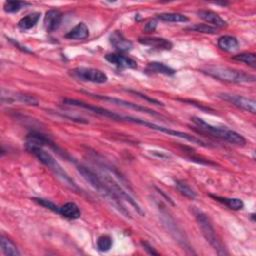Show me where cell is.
Wrapping results in <instances>:
<instances>
[{
    "label": "cell",
    "mask_w": 256,
    "mask_h": 256,
    "mask_svg": "<svg viewBox=\"0 0 256 256\" xmlns=\"http://www.w3.org/2000/svg\"><path fill=\"white\" fill-rule=\"evenodd\" d=\"M105 59L109 63L117 66L118 68L134 69L137 67L136 61H134L132 58L125 56L121 53H108L106 54Z\"/></svg>",
    "instance_id": "11"
},
{
    "label": "cell",
    "mask_w": 256,
    "mask_h": 256,
    "mask_svg": "<svg viewBox=\"0 0 256 256\" xmlns=\"http://www.w3.org/2000/svg\"><path fill=\"white\" fill-rule=\"evenodd\" d=\"M197 15L203 19V20L207 23L212 25V27H217V28H223L227 26V22L224 19L216 12H213L211 10H199L197 12Z\"/></svg>",
    "instance_id": "14"
},
{
    "label": "cell",
    "mask_w": 256,
    "mask_h": 256,
    "mask_svg": "<svg viewBox=\"0 0 256 256\" xmlns=\"http://www.w3.org/2000/svg\"><path fill=\"white\" fill-rule=\"evenodd\" d=\"M28 5H30V3L21 2V1H7L4 4V10L8 13H14V12L21 10L22 8Z\"/></svg>",
    "instance_id": "28"
},
{
    "label": "cell",
    "mask_w": 256,
    "mask_h": 256,
    "mask_svg": "<svg viewBox=\"0 0 256 256\" xmlns=\"http://www.w3.org/2000/svg\"><path fill=\"white\" fill-rule=\"evenodd\" d=\"M87 94L97 98V99H100V100H103V101H108V102H111L113 104H116V105H119V106H122V107H125V108H128V109H133V110H136V111H141V112H144V113H147V114H150L152 116H157V117H162L161 115H159L157 112L147 108V107H144V106H140V105H137V104H133L131 102H128V101H125V100H122V99H118V98H113V97H109V96H104V95H98V94H91V93H88L86 92Z\"/></svg>",
    "instance_id": "10"
},
{
    "label": "cell",
    "mask_w": 256,
    "mask_h": 256,
    "mask_svg": "<svg viewBox=\"0 0 256 256\" xmlns=\"http://www.w3.org/2000/svg\"><path fill=\"white\" fill-rule=\"evenodd\" d=\"M156 21L155 20H151V21H149L146 25H145V30L146 31H148V32H152V31H154L155 30V28H156Z\"/></svg>",
    "instance_id": "33"
},
{
    "label": "cell",
    "mask_w": 256,
    "mask_h": 256,
    "mask_svg": "<svg viewBox=\"0 0 256 256\" xmlns=\"http://www.w3.org/2000/svg\"><path fill=\"white\" fill-rule=\"evenodd\" d=\"M203 72L215 78V79L229 83H252L255 81L254 75L229 67L209 66L203 69Z\"/></svg>",
    "instance_id": "4"
},
{
    "label": "cell",
    "mask_w": 256,
    "mask_h": 256,
    "mask_svg": "<svg viewBox=\"0 0 256 256\" xmlns=\"http://www.w3.org/2000/svg\"><path fill=\"white\" fill-rule=\"evenodd\" d=\"M112 247V238L109 235H102L97 240V248L99 251L106 252Z\"/></svg>",
    "instance_id": "27"
},
{
    "label": "cell",
    "mask_w": 256,
    "mask_h": 256,
    "mask_svg": "<svg viewBox=\"0 0 256 256\" xmlns=\"http://www.w3.org/2000/svg\"><path fill=\"white\" fill-rule=\"evenodd\" d=\"M210 197L215 199L224 205H226L228 208L232 210H241L244 207V203L239 198H227V197H221V196H216V195H210Z\"/></svg>",
    "instance_id": "21"
},
{
    "label": "cell",
    "mask_w": 256,
    "mask_h": 256,
    "mask_svg": "<svg viewBox=\"0 0 256 256\" xmlns=\"http://www.w3.org/2000/svg\"><path fill=\"white\" fill-rule=\"evenodd\" d=\"M72 74L82 81L92 82L97 84H103L106 83L108 80L107 75L99 70L95 68H87V67H78L72 70Z\"/></svg>",
    "instance_id": "7"
},
{
    "label": "cell",
    "mask_w": 256,
    "mask_h": 256,
    "mask_svg": "<svg viewBox=\"0 0 256 256\" xmlns=\"http://www.w3.org/2000/svg\"><path fill=\"white\" fill-rule=\"evenodd\" d=\"M109 40L111 45L119 52H127L132 49V42L124 37V35L120 31H114L110 37Z\"/></svg>",
    "instance_id": "13"
},
{
    "label": "cell",
    "mask_w": 256,
    "mask_h": 256,
    "mask_svg": "<svg viewBox=\"0 0 256 256\" xmlns=\"http://www.w3.org/2000/svg\"><path fill=\"white\" fill-rule=\"evenodd\" d=\"M191 120L193 121V123L197 126V128H199L200 131L207 133L209 135H212L216 138H219L222 139L224 141H227L231 144L234 145H238V146H243L246 144V139L244 137L237 133L234 130L228 129L226 127H219V126H215V125H211L209 123H207L206 121H204L203 119L199 117H192Z\"/></svg>",
    "instance_id": "3"
},
{
    "label": "cell",
    "mask_w": 256,
    "mask_h": 256,
    "mask_svg": "<svg viewBox=\"0 0 256 256\" xmlns=\"http://www.w3.org/2000/svg\"><path fill=\"white\" fill-rule=\"evenodd\" d=\"M36 203H38L39 205H41V206H43V207H45V208H47V209H49V210H51V211H53V212H56V213H58V211H59V206H57L56 204H54L52 201H50V200H47V199H43V198H34L33 199Z\"/></svg>",
    "instance_id": "30"
},
{
    "label": "cell",
    "mask_w": 256,
    "mask_h": 256,
    "mask_svg": "<svg viewBox=\"0 0 256 256\" xmlns=\"http://www.w3.org/2000/svg\"><path fill=\"white\" fill-rule=\"evenodd\" d=\"M26 148H27V150L29 152H31L33 155H35L37 157V159L39 161H40L41 163H43L45 166H47L58 177V178H60V180L64 184L69 186L71 189L78 190L77 185L70 178L69 175L65 172V170L62 169V167L59 165V163L55 160L54 157L49 152L44 150L42 146L35 145V144H27L26 143Z\"/></svg>",
    "instance_id": "2"
},
{
    "label": "cell",
    "mask_w": 256,
    "mask_h": 256,
    "mask_svg": "<svg viewBox=\"0 0 256 256\" xmlns=\"http://www.w3.org/2000/svg\"><path fill=\"white\" fill-rule=\"evenodd\" d=\"M142 245L144 246V249H145L146 251H148L149 254H152V255H158V254H159L158 252L155 251L154 248H153L152 246H150L148 243H146V242H142Z\"/></svg>",
    "instance_id": "32"
},
{
    "label": "cell",
    "mask_w": 256,
    "mask_h": 256,
    "mask_svg": "<svg viewBox=\"0 0 256 256\" xmlns=\"http://www.w3.org/2000/svg\"><path fill=\"white\" fill-rule=\"evenodd\" d=\"M120 121H126V122H131V123H135V124H140V125H143V126L148 127V128L153 129V130L160 131V132L169 134V135H171V136L179 137V138L185 139V140H187V141H189V142H192V143H194V144H198V145H201V146H206V145H205V142L202 141L201 139L197 138V137L192 136V135H190V134H188V133H185V132L177 131V130H173V129H171V128H166V127H162V126H159V125H156V124H154V123H151V122H148V121L139 119V118H135V117H131V116H123V115H121Z\"/></svg>",
    "instance_id": "6"
},
{
    "label": "cell",
    "mask_w": 256,
    "mask_h": 256,
    "mask_svg": "<svg viewBox=\"0 0 256 256\" xmlns=\"http://www.w3.org/2000/svg\"><path fill=\"white\" fill-rule=\"evenodd\" d=\"M232 59L236 61H239L242 63H245L246 65L255 68L256 67V56L253 53H249V52H243L240 54H237L232 57Z\"/></svg>",
    "instance_id": "25"
},
{
    "label": "cell",
    "mask_w": 256,
    "mask_h": 256,
    "mask_svg": "<svg viewBox=\"0 0 256 256\" xmlns=\"http://www.w3.org/2000/svg\"><path fill=\"white\" fill-rule=\"evenodd\" d=\"M40 16L41 14L39 12H32L30 14H27L18 21V27L22 30H29L37 24Z\"/></svg>",
    "instance_id": "20"
},
{
    "label": "cell",
    "mask_w": 256,
    "mask_h": 256,
    "mask_svg": "<svg viewBox=\"0 0 256 256\" xmlns=\"http://www.w3.org/2000/svg\"><path fill=\"white\" fill-rule=\"evenodd\" d=\"M139 42L143 45H146L150 48L156 50H170L172 48V43L164 38L158 37H144L140 38Z\"/></svg>",
    "instance_id": "15"
},
{
    "label": "cell",
    "mask_w": 256,
    "mask_h": 256,
    "mask_svg": "<svg viewBox=\"0 0 256 256\" xmlns=\"http://www.w3.org/2000/svg\"><path fill=\"white\" fill-rule=\"evenodd\" d=\"M162 217H163V222H164L165 227L167 228L169 233L173 236V238L183 247V249L190 250L191 253H193L190 243L185 237L184 232L181 230V228L178 225L175 223L174 219L171 217V216L167 214V212L164 211V213H162Z\"/></svg>",
    "instance_id": "8"
},
{
    "label": "cell",
    "mask_w": 256,
    "mask_h": 256,
    "mask_svg": "<svg viewBox=\"0 0 256 256\" xmlns=\"http://www.w3.org/2000/svg\"><path fill=\"white\" fill-rule=\"evenodd\" d=\"M175 186L185 197L189 199H194L196 197V192L186 182L182 180H175Z\"/></svg>",
    "instance_id": "26"
},
{
    "label": "cell",
    "mask_w": 256,
    "mask_h": 256,
    "mask_svg": "<svg viewBox=\"0 0 256 256\" xmlns=\"http://www.w3.org/2000/svg\"><path fill=\"white\" fill-rule=\"evenodd\" d=\"M2 97H7V102H20L26 105H34L36 106L38 104V101L35 99L34 97L25 95V94H20V93H11L8 91V96L2 95Z\"/></svg>",
    "instance_id": "19"
},
{
    "label": "cell",
    "mask_w": 256,
    "mask_h": 256,
    "mask_svg": "<svg viewBox=\"0 0 256 256\" xmlns=\"http://www.w3.org/2000/svg\"><path fill=\"white\" fill-rule=\"evenodd\" d=\"M58 214H60L63 217L67 219H78L80 218L81 211L80 208L78 207L74 202H67L62 206H59Z\"/></svg>",
    "instance_id": "16"
},
{
    "label": "cell",
    "mask_w": 256,
    "mask_h": 256,
    "mask_svg": "<svg viewBox=\"0 0 256 256\" xmlns=\"http://www.w3.org/2000/svg\"><path fill=\"white\" fill-rule=\"evenodd\" d=\"M187 30L199 32V33H208V34H215L216 32H217V29H216L215 27H212L207 24H195V25L188 27Z\"/></svg>",
    "instance_id": "29"
},
{
    "label": "cell",
    "mask_w": 256,
    "mask_h": 256,
    "mask_svg": "<svg viewBox=\"0 0 256 256\" xmlns=\"http://www.w3.org/2000/svg\"><path fill=\"white\" fill-rule=\"evenodd\" d=\"M194 215H195V219L197 221V224L206 241L211 245V247L216 252H217L218 255H227L228 252L222 241L219 239L218 235L216 234V231L212 223L210 222L209 218L207 217V215L199 210H196L194 212Z\"/></svg>",
    "instance_id": "5"
},
{
    "label": "cell",
    "mask_w": 256,
    "mask_h": 256,
    "mask_svg": "<svg viewBox=\"0 0 256 256\" xmlns=\"http://www.w3.org/2000/svg\"><path fill=\"white\" fill-rule=\"evenodd\" d=\"M63 15L59 10L51 9L46 12L44 16V26L47 32H53L60 27Z\"/></svg>",
    "instance_id": "12"
},
{
    "label": "cell",
    "mask_w": 256,
    "mask_h": 256,
    "mask_svg": "<svg viewBox=\"0 0 256 256\" xmlns=\"http://www.w3.org/2000/svg\"><path fill=\"white\" fill-rule=\"evenodd\" d=\"M157 18L160 19L162 21L165 22H175V23H180V22H188L189 18L186 15H183L181 13H161L157 15Z\"/></svg>",
    "instance_id": "24"
},
{
    "label": "cell",
    "mask_w": 256,
    "mask_h": 256,
    "mask_svg": "<svg viewBox=\"0 0 256 256\" xmlns=\"http://www.w3.org/2000/svg\"><path fill=\"white\" fill-rule=\"evenodd\" d=\"M89 36V29L83 22L78 23L69 32L65 34V37L70 40H83Z\"/></svg>",
    "instance_id": "17"
},
{
    "label": "cell",
    "mask_w": 256,
    "mask_h": 256,
    "mask_svg": "<svg viewBox=\"0 0 256 256\" xmlns=\"http://www.w3.org/2000/svg\"><path fill=\"white\" fill-rule=\"evenodd\" d=\"M130 92H132V93H134V94H136V95H139V96H141V97L143 98V99H146V100H148V101H150V102H152V103H154V104H157V105H162V106H163V103L159 102L158 100H155V99H153V98H149L147 95H144V94H142V93L136 92V91H132V90H131Z\"/></svg>",
    "instance_id": "31"
},
{
    "label": "cell",
    "mask_w": 256,
    "mask_h": 256,
    "mask_svg": "<svg viewBox=\"0 0 256 256\" xmlns=\"http://www.w3.org/2000/svg\"><path fill=\"white\" fill-rule=\"evenodd\" d=\"M78 172H79L83 178L85 179L86 182L90 184V186L95 189L98 193H99L103 198L106 199L112 206H114L118 211L121 212L123 215H125L126 217H130V214L125 208V206L122 203V200L120 198H118L117 196L109 189V187L105 184V182L102 180L100 175H98L91 169L80 165L77 167Z\"/></svg>",
    "instance_id": "1"
},
{
    "label": "cell",
    "mask_w": 256,
    "mask_h": 256,
    "mask_svg": "<svg viewBox=\"0 0 256 256\" xmlns=\"http://www.w3.org/2000/svg\"><path fill=\"white\" fill-rule=\"evenodd\" d=\"M219 98L223 99L226 102L231 103L232 105L238 107L242 110L255 114L256 112V102L251 98L237 95V94H231V93H220Z\"/></svg>",
    "instance_id": "9"
},
{
    "label": "cell",
    "mask_w": 256,
    "mask_h": 256,
    "mask_svg": "<svg viewBox=\"0 0 256 256\" xmlns=\"http://www.w3.org/2000/svg\"><path fill=\"white\" fill-rule=\"evenodd\" d=\"M218 47L226 52H233L239 48V42L237 39L231 35H224L218 39Z\"/></svg>",
    "instance_id": "18"
},
{
    "label": "cell",
    "mask_w": 256,
    "mask_h": 256,
    "mask_svg": "<svg viewBox=\"0 0 256 256\" xmlns=\"http://www.w3.org/2000/svg\"><path fill=\"white\" fill-rule=\"evenodd\" d=\"M0 245H1L2 252L7 256H19L20 252H19L17 246L3 234L0 237Z\"/></svg>",
    "instance_id": "22"
},
{
    "label": "cell",
    "mask_w": 256,
    "mask_h": 256,
    "mask_svg": "<svg viewBox=\"0 0 256 256\" xmlns=\"http://www.w3.org/2000/svg\"><path fill=\"white\" fill-rule=\"evenodd\" d=\"M145 71L147 73H157V74H164V75H173L175 73L174 69L160 62L148 63Z\"/></svg>",
    "instance_id": "23"
}]
</instances>
